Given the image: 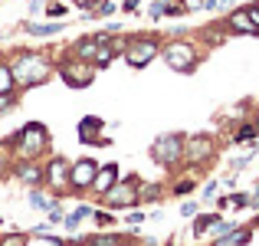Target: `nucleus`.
I'll return each instance as SVG.
<instances>
[{"mask_svg": "<svg viewBox=\"0 0 259 246\" xmlns=\"http://www.w3.org/2000/svg\"><path fill=\"white\" fill-rule=\"evenodd\" d=\"M23 30L30 36H56L63 33V23H23Z\"/></svg>", "mask_w": 259, "mask_h": 246, "instance_id": "dca6fc26", "label": "nucleus"}, {"mask_svg": "<svg viewBox=\"0 0 259 246\" xmlns=\"http://www.w3.org/2000/svg\"><path fill=\"white\" fill-rule=\"evenodd\" d=\"M17 177L23 184H30V187H39V184H43V168H39L36 161H20L17 164Z\"/></svg>", "mask_w": 259, "mask_h": 246, "instance_id": "ddd939ff", "label": "nucleus"}, {"mask_svg": "<svg viewBox=\"0 0 259 246\" xmlns=\"http://www.w3.org/2000/svg\"><path fill=\"white\" fill-rule=\"evenodd\" d=\"M121 240L118 236H92V240H89V246H118Z\"/></svg>", "mask_w": 259, "mask_h": 246, "instance_id": "412c9836", "label": "nucleus"}, {"mask_svg": "<svg viewBox=\"0 0 259 246\" xmlns=\"http://www.w3.org/2000/svg\"><path fill=\"white\" fill-rule=\"evenodd\" d=\"M256 135V125H243L240 132H236V141H246V138H253Z\"/></svg>", "mask_w": 259, "mask_h": 246, "instance_id": "393cba45", "label": "nucleus"}, {"mask_svg": "<svg viewBox=\"0 0 259 246\" xmlns=\"http://www.w3.org/2000/svg\"><path fill=\"white\" fill-rule=\"evenodd\" d=\"M13 151L20 161H36L50 151V132L39 121H26L17 135H13Z\"/></svg>", "mask_w": 259, "mask_h": 246, "instance_id": "f03ea898", "label": "nucleus"}, {"mask_svg": "<svg viewBox=\"0 0 259 246\" xmlns=\"http://www.w3.org/2000/svg\"><path fill=\"white\" fill-rule=\"evenodd\" d=\"M246 10H249V17H253V23H256V33H259V4H249Z\"/></svg>", "mask_w": 259, "mask_h": 246, "instance_id": "bb28decb", "label": "nucleus"}, {"mask_svg": "<svg viewBox=\"0 0 259 246\" xmlns=\"http://www.w3.org/2000/svg\"><path fill=\"white\" fill-rule=\"evenodd\" d=\"M105 203L112 210H121V207H132V203H138V184L135 181H118L112 190H105Z\"/></svg>", "mask_w": 259, "mask_h": 246, "instance_id": "6e6552de", "label": "nucleus"}, {"mask_svg": "<svg viewBox=\"0 0 259 246\" xmlns=\"http://www.w3.org/2000/svg\"><path fill=\"white\" fill-rule=\"evenodd\" d=\"M46 10H50V17H63V13H66V7H63V4H50Z\"/></svg>", "mask_w": 259, "mask_h": 246, "instance_id": "cd10ccee", "label": "nucleus"}, {"mask_svg": "<svg viewBox=\"0 0 259 246\" xmlns=\"http://www.w3.org/2000/svg\"><path fill=\"white\" fill-rule=\"evenodd\" d=\"M85 217H92V207H85V203H82V207H76V214H69V217H66V227H69V230H76L79 223L85 220Z\"/></svg>", "mask_w": 259, "mask_h": 246, "instance_id": "a211bd4d", "label": "nucleus"}, {"mask_svg": "<svg viewBox=\"0 0 259 246\" xmlns=\"http://www.w3.org/2000/svg\"><path fill=\"white\" fill-rule=\"evenodd\" d=\"M99 174V164L92 158H79L69 168V190H92V181Z\"/></svg>", "mask_w": 259, "mask_h": 246, "instance_id": "0eeeda50", "label": "nucleus"}, {"mask_svg": "<svg viewBox=\"0 0 259 246\" xmlns=\"http://www.w3.org/2000/svg\"><path fill=\"white\" fill-rule=\"evenodd\" d=\"M26 243H30L26 233H7L4 240H0V246H26Z\"/></svg>", "mask_w": 259, "mask_h": 246, "instance_id": "aec40b11", "label": "nucleus"}, {"mask_svg": "<svg viewBox=\"0 0 259 246\" xmlns=\"http://www.w3.org/2000/svg\"><path fill=\"white\" fill-rule=\"evenodd\" d=\"M121 7H125V10H138V0H125Z\"/></svg>", "mask_w": 259, "mask_h": 246, "instance_id": "2f4dec72", "label": "nucleus"}, {"mask_svg": "<svg viewBox=\"0 0 259 246\" xmlns=\"http://www.w3.org/2000/svg\"><path fill=\"white\" fill-rule=\"evenodd\" d=\"M151 158L158 161V164H174V161H181L184 158V138L181 135H161L158 141L151 145Z\"/></svg>", "mask_w": 259, "mask_h": 246, "instance_id": "20e7f679", "label": "nucleus"}, {"mask_svg": "<svg viewBox=\"0 0 259 246\" xmlns=\"http://www.w3.org/2000/svg\"><path fill=\"white\" fill-rule=\"evenodd\" d=\"M174 190H177V194H187V190H194V181H181Z\"/></svg>", "mask_w": 259, "mask_h": 246, "instance_id": "c85d7f7f", "label": "nucleus"}, {"mask_svg": "<svg viewBox=\"0 0 259 246\" xmlns=\"http://www.w3.org/2000/svg\"><path fill=\"white\" fill-rule=\"evenodd\" d=\"M0 39H4V30H0Z\"/></svg>", "mask_w": 259, "mask_h": 246, "instance_id": "f704fd0d", "label": "nucleus"}, {"mask_svg": "<svg viewBox=\"0 0 259 246\" xmlns=\"http://www.w3.org/2000/svg\"><path fill=\"white\" fill-rule=\"evenodd\" d=\"M210 151H213V141L203 138V135H194L190 141H184V158L194 161V164L207 161V158H210Z\"/></svg>", "mask_w": 259, "mask_h": 246, "instance_id": "9d476101", "label": "nucleus"}, {"mask_svg": "<svg viewBox=\"0 0 259 246\" xmlns=\"http://www.w3.org/2000/svg\"><path fill=\"white\" fill-rule=\"evenodd\" d=\"M66 246H79V243H66Z\"/></svg>", "mask_w": 259, "mask_h": 246, "instance_id": "72a5a7b5", "label": "nucleus"}, {"mask_svg": "<svg viewBox=\"0 0 259 246\" xmlns=\"http://www.w3.org/2000/svg\"><path fill=\"white\" fill-rule=\"evenodd\" d=\"M17 79H13L10 63H0V95H17Z\"/></svg>", "mask_w": 259, "mask_h": 246, "instance_id": "2eb2a0df", "label": "nucleus"}, {"mask_svg": "<svg viewBox=\"0 0 259 246\" xmlns=\"http://www.w3.org/2000/svg\"><path fill=\"white\" fill-rule=\"evenodd\" d=\"M69 168H72V164L66 161V158H53L43 168V181L50 184L53 190H59V194H63V190H69Z\"/></svg>", "mask_w": 259, "mask_h": 246, "instance_id": "1a4fd4ad", "label": "nucleus"}, {"mask_svg": "<svg viewBox=\"0 0 259 246\" xmlns=\"http://www.w3.org/2000/svg\"><path fill=\"white\" fill-rule=\"evenodd\" d=\"M13 105H17V99H13V95H0V118H4L7 112H13Z\"/></svg>", "mask_w": 259, "mask_h": 246, "instance_id": "4be33fe9", "label": "nucleus"}, {"mask_svg": "<svg viewBox=\"0 0 259 246\" xmlns=\"http://www.w3.org/2000/svg\"><path fill=\"white\" fill-rule=\"evenodd\" d=\"M92 69H95L92 63H85V59H76V56H72L69 63L59 66V76H63L66 86H72V89H85L89 82H92Z\"/></svg>", "mask_w": 259, "mask_h": 246, "instance_id": "423d86ee", "label": "nucleus"}, {"mask_svg": "<svg viewBox=\"0 0 259 246\" xmlns=\"http://www.w3.org/2000/svg\"><path fill=\"white\" fill-rule=\"evenodd\" d=\"M161 56H164V63L171 66L174 72H190V69L197 66V50H194L190 43H184V39H174V43H167Z\"/></svg>", "mask_w": 259, "mask_h": 246, "instance_id": "7ed1b4c3", "label": "nucleus"}, {"mask_svg": "<svg viewBox=\"0 0 259 246\" xmlns=\"http://www.w3.org/2000/svg\"><path fill=\"white\" fill-rule=\"evenodd\" d=\"M217 223H220V217H213V214H207V217H200V220H197V223H194V233H197V236H203V233H207V230H210V227H217Z\"/></svg>", "mask_w": 259, "mask_h": 246, "instance_id": "6ab92c4d", "label": "nucleus"}, {"mask_svg": "<svg viewBox=\"0 0 259 246\" xmlns=\"http://www.w3.org/2000/svg\"><path fill=\"white\" fill-rule=\"evenodd\" d=\"M63 220H66L63 207H59V203H53V207H50V223H63Z\"/></svg>", "mask_w": 259, "mask_h": 246, "instance_id": "5701e85b", "label": "nucleus"}, {"mask_svg": "<svg viewBox=\"0 0 259 246\" xmlns=\"http://www.w3.org/2000/svg\"><path fill=\"white\" fill-rule=\"evenodd\" d=\"M253 125H256V135H259V115H256V121H253Z\"/></svg>", "mask_w": 259, "mask_h": 246, "instance_id": "473e14b6", "label": "nucleus"}, {"mask_svg": "<svg viewBox=\"0 0 259 246\" xmlns=\"http://www.w3.org/2000/svg\"><path fill=\"white\" fill-rule=\"evenodd\" d=\"M102 128H105V121L95 118V115H89V118L79 121V138H82L85 145H105V138H99Z\"/></svg>", "mask_w": 259, "mask_h": 246, "instance_id": "f8f14e48", "label": "nucleus"}, {"mask_svg": "<svg viewBox=\"0 0 259 246\" xmlns=\"http://www.w3.org/2000/svg\"><path fill=\"white\" fill-rule=\"evenodd\" d=\"M181 214H184V217H194V214H197V203H184Z\"/></svg>", "mask_w": 259, "mask_h": 246, "instance_id": "c756f323", "label": "nucleus"}, {"mask_svg": "<svg viewBox=\"0 0 259 246\" xmlns=\"http://www.w3.org/2000/svg\"><path fill=\"white\" fill-rule=\"evenodd\" d=\"M227 23H230V30H233V33H256V23H253V17H249L246 7H243V10H233Z\"/></svg>", "mask_w": 259, "mask_h": 246, "instance_id": "4468645a", "label": "nucleus"}, {"mask_svg": "<svg viewBox=\"0 0 259 246\" xmlns=\"http://www.w3.org/2000/svg\"><path fill=\"white\" fill-rule=\"evenodd\" d=\"M53 203H56V200H50V197H46L43 190H36V187L30 190V207H36V210H50Z\"/></svg>", "mask_w": 259, "mask_h": 246, "instance_id": "f3484780", "label": "nucleus"}, {"mask_svg": "<svg viewBox=\"0 0 259 246\" xmlns=\"http://www.w3.org/2000/svg\"><path fill=\"white\" fill-rule=\"evenodd\" d=\"M164 13H167V4H164V0H154V4H151V17L158 20V17H164Z\"/></svg>", "mask_w": 259, "mask_h": 246, "instance_id": "b1692460", "label": "nucleus"}, {"mask_svg": "<svg viewBox=\"0 0 259 246\" xmlns=\"http://www.w3.org/2000/svg\"><path fill=\"white\" fill-rule=\"evenodd\" d=\"M154 56H158V43H154V39H148V36L132 39V43L125 46V63L132 66V69H145Z\"/></svg>", "mask_w": 259, "mask_h": 246, "instance_id": "39448f33", "label": "nucleus"}, {"mask_svg": "<svg viewBox=\"0 0 259 246\" xmlns=\"http://www.w3.org/2000/svg\"><path fill=\"white\" fill-rule=\"evenodd\" d=\"M115 184H118V164H102L99 174H95V181H92V190L102 197L105 190H112Z\"/></svg>", "mask_w": 259, "mask_h": 246, "instance_id": "9b49d317", "label": "nucleus"}, {"mask_svg": "<svg viewBox=\"0 0 259 246\" xmlns=\"http://www.w3.org/2000/svg\"><path fill=\"white\" fill-rule=\"evenodd\" d=\"M112 10H115V4H112V0H105V4H99V10H95V13H99V17H108Z\"/></svg>", "mask_w": 259, "mask_h": 246, "instance_id": "a878e982", "label": "nucleus"}, {"mask_svg": "<svg viewBox=\"0 0 259 246\" xmlns=\"http://www.w3.org/2000/svg\"><path fill=\"white\" fill-rule=\"evenodd\" d=\"M43 7H46V0H30V10H33V13H39Z\"/></svg>", "mask_w": 259, "mask_h": 246, "instance_id": "7c9ffc66", "label": "nucleus"}, {"mask_svg": "<svg viewBox=\"0 0 259 246\" xmlns=\"http://www.w3.org/2000/svg\"><path fill=\"white\" fill-rule=\"evenodd\" d=\"M10 69H13V79H17L20 89L43 86V82L53 76V63L50 59H46L43 53H30V50H20L17 56L10 59Z\"/></svg>", "mask_w": 259, "mask_h": 246, "instance_id": "f257e3e1", "label": "nucleus"}]
</instances>
